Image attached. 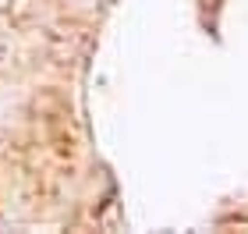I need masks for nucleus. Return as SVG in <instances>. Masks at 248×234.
<instances>
[{
    "mask_svg": "<svg viewBox=\"0 0 248 234\" xmlns=\"http://www.w3.org/2000/svg\"><path fill=\"white\" fill-rule=\"evenodd\" d=\"M11 53H15V47H11V39L4 36V32H0V68H4V64L11 61Z\"/></svg>",
    "mask_w": 248,
    "mask_h": 234,
    "instance_id": "f257e3e1",
    "label": "nucleus"
},
{
    "mask_svg": "<svg viewBox=\"0 0 248 234\" xmlns=\"http://www.w3.org/2000/svg\"><path fill=\"white\" fill-rule=\"evenodd\" d=\"M18 4H21V0H0V15H11Z\"/></svg>",
    "mask_w": 248,
    "mask_h": 234,
    "instance_id": "f03ea898",
    "label": "nucleus"
},
{
    "mask_svg": "<svg viewBox=\"0 0 248 234\" xmlns=\"http://www.w3.org/2000/svg\"><path fill=\"white\" fill-rule=\"evenodd\" d=\"M67 4H75V7H93V4H99V0H67Z\"/></svg>",
    "mask_w": 248,
    "mask_h": 234,
    "instance_id": "7ed1b4c3",
    "label": "nucleus"
}]
</instances>
